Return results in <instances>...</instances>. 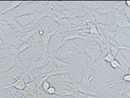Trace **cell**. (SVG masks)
<instances>
[{
    "mask_svg": "<svg viewBox=\"0 0 130 98\" xmlns=\"http://www.w3.org/2000/svg\"><path fill=\"white\" fill-rule=\"evenodd\" d=\"M122 10H123L124 13H125V14L126 16V17L127 18L128 21H129L130 23V8L126 7L125 5H124Z\"/></svg>",
    "mask_w": 130,
    "mask_h": 98,
    "instance_id": "cell-24",
    "label": "cell"
},
{
    "mask_svg": "<svg viewBox=\"0 0 130 98\" xmlns=\"http://www.w3.org/2000/svg\"><path fill=\"white\" fill-rule=\"evenodd\" d=\"M36 19H42L40 17L39 13L36 14H27L22 16L21 17L14 19L15 21L21 27H25L26 26L29 25L32 22H34Z\"/></svg>",
    "mask_w": 130,
    "mask_h": 98,
    "instance_id": "cell-7",
    "label": "cell"
},
{
    "mask_svg": "<svg viewBox=\"0 0 130 98\" xmlns=\"http://www.w3.org/2000/svg\"><path fill=\"white\" fill-rule=\"evenodd\" d=\"M47 52H42L41 54L40 57L35 61L32 62L31 64L30 65L29 68H28L29 71H33L38 70V69L42 68L44 66H45L46 61H48L46 58Z\"/></svg>",
    "mask_w": 130,
    "mask_h": 98,
    "instance_id": "cell-12",
    "label": "cell"
},
{
    "mask_svg": "<svg viewBox=\"0 0 130 98\" xmlns=\"http://www.w3.org/2000/svg\"><path fill=\"white\" fill-rule=\"evenodd\" d=\"M17 59L20 62V63L22 64L24 67H25L26 68L28 69L29 68L30 65L31 64V61L28 58V57L24 53H22L20 55L17 57Z\"/></svg>",
    "mask_w": 130,
    "mask_h": 98,
    "instance_id": "cell-15",
    "label": "cell"
},
{
    "mask_svg": "<svg viewBox=\"0 0 130 98\" xmlns=\"http://www.w3.org/2000/svg\"><path fill=\"white\" fill-rule=\"evenodd\" d=\"M74 56V65L76 69V81L81 75L83 71L87 69L90 68L93 65V62L90 60L86 53L83 51L80 50L76 53L73 55Z\"/></svg>",
    "mask_w": 130,
    "mask_h": 98,
    "instance_id": "cell-2",
    "label": "cell"
},
{
    "mask_svg": "<svg viewBox=\"0 0 130 98\" xmlns=\"http://www.w3.org/2000/svg\"><path fill=\"white\" fill-rule=\"evenodd\" d=\"M25 90L28 91L29 92H31V93L38 94L36 89V80L32 81V82H30L29 83L26 84Z\"/></svg>",
    "mask_w": 130,
    "mask_h": 98,
    "instance_id": "cell-19",
    "label": "cell"
},
{
    "mask_svg": "<svg viewBox=\"0 0 130 98\" xmlns=\"http://www.w3.org/2000/svg\"><path fill=\"white\" fill-rule=\"evenodd\" d=\"M50 87H51V83L48 80H46L42 84V85L41 87L40 91L42 92H44V93H46V92L48 91V89H49Z\"/></svg>",
    "mask_w": 130,
    "mask_h": 98,
    "instance_id": "cell-21",
    "label": "cell"
},
{
    "mask_svg": "<svg viewBox=\"0 0 130 98\" xmlns=\"http://www.w3.org/2000/svg\"><path fill=\"white\" fill-rule=\"evenodd\" d=\"M90 60L93 62H95L97 60L101 59L102 57V51H101L100 45L98 43L91 42L87 44L85 47L83 49Z\"/></svg>",
    "mask_w": 130,
    "mask_h": 98,
    "instance_id": "cell-4",
    "label": "cell"
},
{
    "mask_svg": "<svg viewBox=\"0 0 130 98\" xmlns=\"http://www.w3.org/2000/svg\"><path fill=\"white\" fill-rule=\"evenodd\" d=\"M89 98H106V97L105 95H98V96H91L87 95Z\"/></svg>",
    "mask_w": 130,
    "mask_h": 98,
    "instance_id": "cell-30",
    "label": "cell"
},
{
    "mask_svg": "<svg viewBox=\"0 0 130 98\" xmlns=\"http://www.w3.org/2000/svg\"><path fill=\"white\" fill-rule=\"evenodd\" d=\"M23 2L22 1H12V2H9L6 7L5 8L4 10L0 13V14H5V13L9 12L10 11L13 10L14 9L16 8H17L18 6H19Z\"/></svg>",
    "mask_w": 130,
    "mask_h": 98,
    "instance_id": "cell-16",
    "label": "cell"
},
{
    "mask_svg": "<svg viewBox=\"0 0 130 98\" xmlns=\"http://www.w3.org/2000/svg\"><path fill=\"white\" fill-rule=\"evenodd\" d=\"M101 51H102V57L101 59H104V57L107 54L109 53L110 52V45L108 43L105 42L100 45Z\"/></svg>",
    "mask_w": 130,
    "mask_h": 98,
    "instance_id": "cell-18",
    "label": "cell"
},
{
    "mask_svg": "<svg viewBox=\"0 0 130 98\" xmlns=\"http://www.w3.org/2000/svg\"><path fill=\"white\" fill-rule=\"evenodd\" d=\"M72 97L74 98H89L88 97L87 95H86L85 94H83V93H76V95L73 96Z\"/></svg>",
    "mask_w": 130,
    "mask_h": 98,
    "instance_id": "cell-29",
    "label": "cell"
},
{
    "mask_svg": "<svg viewBox=\"0 0 130 98\" xmlns=\"http://www.w3.org/2000/svg\"><path fill=\"white\" fill-rule=\"evenodd\" d=\"M125 5L126 7L130 8V1H125Z\"/></svg>",
    "mask_w": 130,
    "mask_h": 98,
    "instance_id": "cell-31",
    "label": "cell"
},
{
    "mask_svg": "<svg viewBox=\"0 0 130 98\" xmlns=\"http://www.w3.org/2000/svg\"><path fill=\"white\" fill-rule=\"evenodd\" d=\"M53 98H68V97H61V96L55 95Z\"/></svg>",
    "mask_w": 130,
    "mask_h": 98,
    "instance_id": "cell-32",
    "label": "cell"
},
{
    "mask_svg": "<svg viewBox=\"0 0 130 98\" xmlns=\"http://www.w3.org/2000/svg\"><path fill=\"white\" fill-rule=\"evenodd\" d=\"M103 59L106 62V63H111L112 61H114V60L115 59V57L110 53V52L109 53H108L105 56L104 58Z\"/></svg>",
    "mask_w": 130,
    "mask_h": 98,
    "instance_id": "cell-22",
    "label": "cell"
},
{
    "mask_svg": "<svg viewBox=\"0 0 130 98\" xmlns=\"http://www.w3.org/2000/svg\"><path fill=\"white\" fill-rule=\"evenodd\" d=\"M120 83H130V74L127 73L122 77Z\"/></svg>",
    "mask_w": 130,
    "mask_h": 98,
    "instance_id": "cell-26",
    "label": "cell"
},
{
    "mask_svg": "<svg viewBox=\"0 0 130 98\" xmlns=\"http://www.w3.org/2000/svg\"><path fill=\"white\" fill-rule=\"evenodd\" d=\"M113 17L115 20V23L117 29L123 30V28H130V23L126 17L125 14L122 9L118 10L112 13Z\"/></svg>",
    "mask_w": 130,
    "mask_h": 98,
    "instance_id": "cell-5",
    "label": "cell"
},
{
    "mask_svg": "<svg viewBox=\"0 0 130 98\" xmlns=\"http://www.w3.org/2000/svg\"><path fill=\"white\" fill-rule=\"evenodd\" d=\"M91 71H93L95 77L105 78L112 80L114 74V70L111 68L110 64L106 63L102 59L97 60L91 66Z\"/></svg>",
    "mask_w": 130,
    "mask_h": 98,
    "instance_id": "cell-1",
    "label": "cell"
},
{
    "mask_svg": "<svg viewBox=\"0 0 130 98\" xmlns=\"http://www.w3.org/2000/svg\"><path fill=\"white\" fill-rule=\"evenodd\" d=\"M115 41L117 46L130 47V37L125 34L121 29H117L115 32Z\"/></svg>",
    "mask_w": 130,
    "mask_h": 98,
    "instance_id": "cell-8",
    "label": "cell"
},
{
    "mask_svg": "<svg viewBox=\"0 0 130 98\" xmlns=\"http://www.w3.org/2000/svg\"><path fill=\"white\" fill-rule=\"evenodd\" d=\"M56 89L55 95L61 97H72V93L70 91L65 89L61 87H55Z\"/></svg>",
    "mask_w": 130,
    "mask_h": 98,
    "instance_id": "cell-17",
    "label": "cell"
},
{
    "mask_svg": "<svg viewBox=\"0 0 130 98\" xmlns=\"http://www.w3.org/2000/svg\"><path fill=\"white\" fill-rule=\"evenodd\" d=\"M128 73H129V74H130V67H129V71H128Z\"/></svg>",
    "mask_w": 130,
    "mask_h": 98,
    "instance_id": "cell-34",
    "label": "cell"
},
{
    "mask_svg": "<svg viewBox=\"0 0 130 98\" xmlns=\"http://www.w3.org/2000/svg\"><path fill=\"white\" fill-rule=\"evenodd\" d=\"M68 98H71V97H68Z\"/></svg>",
    "mask_w": 130,
    "mask_h": 98,
    "instance_id": "cell-35",
    "label": "cell"
},
{
    "mask_svg": "<svg viewBox=\"0 0 130 98\" xmlns=\"http://www.w3.org/2000/svg\"><path fill=\"white\" fill-rule=\"evenodd\" d=\"M110 66L111 67V68L113 69L114 70H117V69L120 68V64L117 61L116 59H115L114 61L110 63Z\"/></svg>",
    "mask_w": 130,
    "mask_h": 98,
    "instance_id": "cell-23",
    "label": "cell"
},
{
    "mask_svg": "<svg viewBox=\"0 0 130 98\" xmlns=\"http://www.w3.org/2000/svg\"><path fill=\"white\" fill-rule=\"evenodd\" d=\"M106 98H125V96L121 93H119L112 95L109 96V97H106Z\"/></svg>",
    "mask_w": 130,
    "mask_h": 98,
    "instance_id": "cell-28",
    "label": "cell"
},
{
    "mask_svg": "<svg viewBox=\"0 0 130 98\" xmlns=\"http://www.w3.org/2000/svg\"><path fill=\"white\" fill-rule=\"evenodd\" d=\"M54 96L55 95H49L46 93H44V92H42L41 91H40L39 93L38 94L37 98H53Z\"/></svg>",
    "mask_w": 130,
    "mask_h": 98,
    "instance_id": "cell-25",
    "label": "cell"
},
{
    "mask_svg": "<svg viewBox=\"0 0 130 98\" xmlns=\"http://www.w3.org/2000/svg\"><path fill=\"white\" fill-rule=\"evenodd\" d=\"M80 50V49L75 43L74 40H70L66 42L63 46L61 47L56 52L53 53V54L58 59L63 61Z\"/></svg>",
    "mask_w": 130,
    "mask_h": 98,
    "instance_id": "cell-3",
    "label": "cell"
},
{
    "mask_svg": "<svg viewBox=\"0 0 130 98\" xmlns=\"http://www.w3.org/2000/svg\"><path fill=\"white\" fill-rule=\"evenodd\" d=\"M91 72V68L87 69L86 70L83 71L81 76H82V79H81L80 83L84 87L87 88L88 89H91V81L95 78V75L93 74L91 76H89L90 73Z\"/></svg>",
    "mask_w": 130,
    "mask_h": 98,
    "instance_id": "cell-11",
    "label": "cell"
},
{
    "mask_svg": "<svg viewBox=\"0 0 130 98\" xmlns=\"http://www.w3.org/2000/svg\"><path fill=\"white\" fill-rule=\"evenodd\" d=\"M115 59L119 63L120 69H121L125 74H127L130 67V61L127 59L123 55V54L121 53V51H119L117 53V55L116 56Z\"/></svg>",
    "mask_w": 130,
    "mask_h": 98,
    "instance_id": "cell-13",
    "label": "cell"
},
{
    "mask_svg": "<svg viewBox=\"0 0 130 98\" xmlns=\"http://www.w3.org/2000/svg\"><path fill=\"white\" fill-rule=\"evenodd\" d=\"M61 34L63 35L64 41L66 42L67 41L74 40L76 38L85 40V37L87 34L83 32L80 29H76L72 30V31H70L64 32Z\"/></svg>",
    "mask_w": 130,
    "mask_h": 98,
    "instance_id": "cell-9",
    "label": "cell"
},
{
    "mask_svg": "<svg viewBox=\"0 0 130 98\" xmlns=\"http://www.w3.org/2000/svg\"><path fill=\"white\" fill-rule=\"evenodd\" d=\"M28 3L29 2H23V3L19 6H18L17 8H16L13 10L10 11L9 12L10 13L14 19L21 17L24 15L30 14L29 10V7H28Z\"/></svg>",
    "mask_w": 130,
    "mask_h": 98,
    "instance_id": "cell-10",
    "label": "cell"
},
{
    "mask_svg": "<svg viewBox=\"0 0 130 98\" xmlns=\"http://www.w3.org/2000/svg\"><path fill=\"white\" fill-rule=\"evenodd\" d=\"M64 44L65 41L61 34H56L53 35L47 46V52L52 53H55L61 47L63 46Z\"/></svg>",
    "mask_w": 130,
    "mask_h": 98,
    "instance_id": "cell-6",
    "label": "cell"
},
{
    "mask_svg": "<svg viewBox=\"0 0 130 98\" xmlns=\"http://www.w3.org/2000/svg\"><path fill=\"white\" fill-rule=\"evenodd\" d=\"M1 93H2V88H0V95H1Z\"/></svg>",
    "mask_w": 130,
    "mask_h": 98,
    "instance_id": "cell-33",
    "label": "cell"
},
{
    "mask_svg": "<svg viewBox=\"0 0 130 98\" xmlns=\"http://www.w3.org/2000/svg\"><path fill=\"white\" fill-rule=\"evenodd\" d=\"M55 87H53V86H51L49 89H48V91L46 92V93L48 94V95H55Z\"/></svg>",
    "mask_w": 130,
    "mask_h": 98,
    "instance_id": "cell-27",
    "label": "cell"
},
{
    "mask_svg": "<svg viewBox=\"0 0 130 98\" xmlns=\"http://www.w3.org/2000/svg\"><path fill=\"white\" fill-rule=\"evenodd\" d=\"M15 81L13 83L9 85L4 86L2 89H8V88H14L19 91H23L26 86V83L25 81L21 78H17L16 76H14Z\"/></svg>",
    "mask_w": 130,
    "mask_h": 98,
    "instance_id": "cell-14",
    "label": "cell"
},
{
    "mask_svg": "<svg viewBox=\"0 0 130 98\" xmlns=\"http://www.w3.org/2000/svg\"><path fill=\"white\" fill-rule=\"evenodd\" d=\"M30 46H31V45L29 44V43L26 42L23 44H22L21 46H20L19 48H17V57L19 55H20L22 53H23L24 51H25Z\"/></svg>",
    "mask_w": 130,
    "mask_h": 98,
    "instance_id": "cell-20",
    "label": "cell"
}]
</instances>
